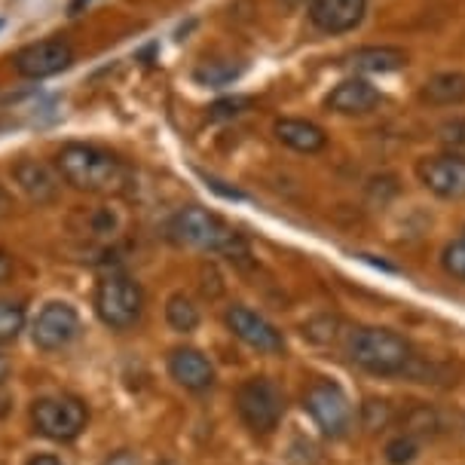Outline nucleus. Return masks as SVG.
<instances>
[{
  "mask_svg": "<svg viewBox=\"0 0 465 465\" xmlns=\"http://www.w3.org/2000/svg\"><path fill=\"white\" fill-rule=\"evenodd\" d=\"M346 355L359 368L377 377H398L411 368L413 349L411 343L389 328H359L346 340Z\"/></svg>",
  "mask_w": 465,
  "mask_h": 465,
  "instance_id": "3",
  "label": "nucleus"
},
{
  "mask_svg": "<svg viewBox=\"0 0 465 465\" xmlns=\"http://www.w3.org/2000/svg\"><path fill=\"white\" fill-rule=\"evenodd\" d=\"M13 270H15L13 254H10V252H4V248H0V285H4V282L13 276Z\"/></svg>",
  "mask_w": 465,
  "mask_h": 465,
  "instance_id": "30",
  "label": "nucleus"
},
{
  "mask_svg": "<svg viewBox=\"0 0 465 465\" xmlns=\"http://www.w3.org/2000/svg\"><path fill=\"white\" fill-rule=\"evenodd\" d=\"M223 322H227L232 337H239L245 346L257 349V352H263V355H282V352H285V337H282V331L272 325L270 319H263L261 312L248 310L245 303L227 306Z\"/></svg>",
  "mask_w": 465,
  "mask_h": 465,
  "instance_id": "9",
  "label": "nucleus"
},
{
  "mask_svg": "<svg viewBox=\"0 0 465 465\" xmlns=\"http://www.w3.org/2000/svg\"><path fill=\"white\" fill-rule=\"evenodd\" d=\"M165 322H169L172 331L178 334H190V331L199 328V306L193 303V297H187L184 291L172 294L165 301Z\"/></svg>",
  "mask_w": 465,
  "mask_h": 465,
  "instance_id": "20",
  "label": "nucleus"
},
{
  "mask_svg": "<svg viewBox=\"0 0 465 465\" xmlns=\"http://www.w3.org/2000/svg\"><path fill=\"white\" fill-rule=\"evenodd\" d=\"M25 465H62V460L53 456V453H37V456H31V460L25 462Z\"/></svg>",
  "mask_w": 465,
  "mask_h": 465,
  "instance_id": "31",
  "label": "nucleus"
},
{
  "mask_svg": "<svg viewBox=\"0 0 465 465\" xmlns=\"http://www.w3.org/2000/svg\"><path fill=\"white\" fill-rule=\"evenodd\" d=\"M349 64L361 74H392L407 64V53L398 46H361L349 55Z\"/></svg>",
  "mask_w": 465,
  "mask_h": 465,
  "instance_id": "18",
  "label": "nucleus"
},
{
  "mask_svg": "<svg viewBox=\"0 0 465 465\" xmlns=\"http://www.w3.org/2000/svg\"><path fill=\"white\" fill-rule=\"evenodd\" d=\"M10 371H13L10 359H6V355H0V383H4V380H10Z\"/></svg>",
  "mask_w": 465,
  "mask_h": 465,
  "instance_id": "33",
  "label": "nucleus"
},
{
  "mask_svg": "<svg viewBox=\"0 0 465 465\" xmlns=\"http://www.w3.org/2000/svg\"><path fill=\"white\" fill-rule=\"evenodd\" d=\"M156 465H178V462H174V460H160Z\"/></svg>",
  "mask_w": 465,
  "mask_h": 465,
  "instance_id": "34",
  "label": "nucleus"
},
{
  "mask_svg": "<svg viewBox=\"0 0 465 465\" xmlns=\"http://www.w3.org/2000/svg\"><path fill=\"white\" fill-rule=\"evenodd\" d=\"M0 28H4V19H0Z\"/></svg>",
  "mask_w": 465,
  "mask_h": 465,
  "instance_id": "35",
  "label": "nucleus"
},
{
  "mask_svg": "<svg viewBox=\"0 0 465 465\" xmlns=\"http://www.w3.org/2000/svg\"><path fill=\"white\" fill-rule=\"evenodd\" d=\"M272 132H276V138L282 141V144L291 147V151H297V153H319V151H325V147H328L325 129H322L319 123H312V120L282 116V120H276Z\"/></svg>",
  "mask_w": 465,
  "mask_h": 465,
  "instance_id": "15",
  "label": "nucleus"
},
{
  "mask_svg": "<svg viewBox=\"0 0 465 465\" xmlns=\"http://www.w3.org/2000/svg\"><path fill=\"white\" fill-rule=\"evenodd\" d=\"M417 453H420V444H417V438H411V435H398L386 444V460L392 465H411L417 460Z\"/></svg>",
  "mask_w": 465,
  "mask_h": 465,
  "instance_id": "25",
  "label": "nucleus"
},
{
  "mask_svg": "<svg viewBox=\"0 0 465 465\" xmlns=\"http://www.w3.org/2000/svg\"><path fill=\"white\" fill-rule=\"evenodd\" d=\"M31 422H35V429L44 438H49V441L68 444L83 435V429L89 422V411L80 398L46 395L31 404Z\"/></svg>",
  "mask_w": 465,
  "mask_h": 465,
  "instance_id": "5",
  "label": "nucleus"
},
{
  "mask_svg": "<svg viewBox=\"0 0 465 465\" xmlns=\"http://www.w3.org/2000/svg\"><path fill=\"white\" fill-rule=\"evenodd\" d=\"M169 232L178 242H184L190 248H199V252H212V254H223V257H248V245L245 239L239 236L230 223H223L218 214L203 209V205H187L172 218Z\"/></svg>",
  "mask_w": 465,
  "mask_h": 465,
  "instance_id": "2",
  "label": "nucleus"
},
{
  "mask_svg": "<svg viewBox=\"0 0 465 465\" xmlns=\"http://www.w3.org/2000/svg\"><path fill=\"white\" fill-rule=\"evenodd\" d=\"M303 404L310 411L312 422L325 431L328 438H343L352 429V404H349L346 392L331 380H315L306 389Z\"/></svg>",
  "mask_w": 465,
  "mask_h": 465,
  "instance_id": "7",
  "label": "nucleus"
},
{
  "mask_svg": "<svg viewBox=\"0 0 465 465\" xmlns=\"http://www.w3.org/2000/svg\"><path fill=\"white\" fill-rule=\"evenodd\" d=\"M441 138L450 147H465V120H453L441 126Z\"/></svg>",
  "mask_w": 465,
  "mask_h": 465,
  "instance_id": "28",
  "label": "nucleus"
},
{
  "mask_svg": "<svg viewBox=\"0 0 465 465\" xmlns=\"http://www.w3.org/2000/svg\"><path fill=\"white\" fill-rule=\"evenodd\" d=\"M380 104V89L371 86L368 80H343L331 89L328 95V107L337 114H346V116H355V114H368L373 107Z\"/></svg>",
  "mask_w": 465,
  "mask_h": 465,
  "instance_id": "16",
  "label": "nucleus"
},
{
  "mask_svg": "<svg viewBox=\"0 0 465 465\" xmlns=\"http://www.w3.org/2000/svg\"><path fill=\"white\" fill-rule=\"evenodd\" d=\"M401 429L411 438H431L444 429V420L431 404H413L401 413Z\"/></svg>",
  "mask_w": 465,
  "mask_h": 465,
  "instance_id": "19",
  "label": "nucleus"
},
{
  "mask_svg": "<svg viewBox=\"0 0 465 465\" xmlns=\"http://www.w3.org/2000/svg\"><path fill=\"white\" fill-rule=\"evenodd\" d=\"M462 239H465V227H462Z\"/></svg>",
  "mask_w": 465,
  "mask_h": 465,
  "instance_id": "36",
  "label": "nucleus"
},
{
  "mask_svg": "<svg viewBox=\"0 0 465 465\" xmlns=\"http://www.w3.org/2000/svg\"><path fill=\"white\" fill-rule=\"evenodd\" d=\"M102 465H138V456L132 450H116L114 456H107Z\"/></svg>",
  "mask_w": 465,
  "mask_h": 465,
  "instance_id": "29",
  "label": "nucleus"
},
{
  "mask_svg": "<svg viewBox=\"0 0 465 465\" xmlns=\"http://www.w3.org/2000/svg\"><path fill=\"white\" fill-rule=\"evenodd\" d=\"M340 328H343V322L337 315H319V319L303 325V337H310L312 343H334L340 337Z\"/></svg>",
  "mask_w": 465,
  "mask_h": 465,
  "instance_id": "23",
  "label": "nucleus"
},
{
  "mask_svg": "<svg viewBox=\"0 0 465 465\" xmlns=\"http://www.w3.org/2000/svg\"><path fill=\"white\" fill-rule=\"evenodd\" d=\"M172 380L187 392H209L214 386V364L193 346H178L169 352Z\"/></svg>",
  "mask_w": 465,
  "mask_h": 465,
  "instance_id": "13",
  "label": "nucleus"
},
{
  "mask_svg": "<svg viewBox=\"0 0 465 465\" xmlns=\"http://www.w3.org/2000/svg\"><path fill=\"white\" fill-rule=\"evenodd\" d=\"M361 429L364 431H383L392 426L395 420V407L386 401V398H364L361 411H359Z\"/></svg>",
  "mask_w": 465,
  "mask_h": 465,
  "instance_id": "21",
  "label": "nucleus"
},
{
  "mask_svg": "<svg viewBox=\"0 0 465 465\" xmlns=\"http://www.w3.org/2000/svg\"><path fill=\"white\" fill-rule=\"evenodd\" d=\"M420 98L431 107H456L465 102V74L462 71H441L422 83Z\"/></svg>",
  "mask_w": 465,
  "mask_h": 465,
  "instance_id": "17",
  "label": "nucleus"
},
{
  "mask_svg": "<svg viewBox=\"0 0 465 465\" xmlns=\"http://www.w3.org/2000/svg\"><path fill=\"white\" fill-rule=\"evenodd\" d=\"M95 312L111 331H129L144 312V291L126 272H111L95 288Z\"/></svg>",
  "mask_w": 465,
  "mask_h": 465,
  "instance_id": "4",
  "label": "nucleus"
},
{
  "mask_svg": "<svg viewBox=\"0 0 465 465\" xmlns=\"http://www.w3.org/2000/svg\"><path fill=\"white\" fill-rule=\"evenodd\" d=\"M80 337V312L71 303L53 301L37 312L35 325H31V340L44 352H62Z\"/></svg>",
  "mask_w": 465,
  "mask_h": 465,
  "instance_id": "8",
  "label": "nucleus"
},
{
  "mask_svg": "<svg viewBox=\"0 0 465 465\" xmlns=\"http://www.w3.org/2000/svg\"><path fill=\"white\" fill-rule=\"evenodd\" d=\"M420 184L438 199H465V156L460 153H435L420 160L417 165Z\"/></svg>",
  "mask_w": 465,
  "mask_h": 465,
  "instance_id": "11",
  "label": "nucleus"
},
{
  "mask_svg": "<svg viewBox=\"0 0 465 465\" xmlns=\"http://www.w3.org/2000/svg\"><path fill=\"white\" fill-rule=\"evenodd\" d=\"M55 172L64 184L95 196H116L132 184V169L120 156L83 141H71L55 153Z\"/></svg>",
  "mask_w": 465,
  "mask_h": 465,
  "instance_id": "1",
  "label": "nucleus"
},
{
  "mask_svg": "<svg viewBox=\"0 0 465 465\" xmlns=\"http://www.w3.org/2000/svg\"><path fill=\"white\" fill-rule=\"evenodd\" d=\"M71 62H74V46L64 37H46V40H37V44H28L13 58L15 71L28 80L55 77V74H62Z\"/></svg>",
  "mask_w": 465,
  "mask_h": 465,
  "instance_id": "10",
  "label": "nucleus"
},
{
  "mask_svg": "<svg viewBox=\"0 0 465 465\" xmlns=\"http://www.w3.org/2000/svg\"><path fill=\"white\" fill-rule=\"evenodd\" d=\"M13 181L19 184L22 193L37 205L53 203L58 196V174L49 169L46 163L31 160V156H25V160L13 165Z\"/></svg>",
  "mask_w": 465,
  "mask_h": 465,
  "instance_id": "14",
  "label": "nucleus"
},
{
  "mask_svg": "<svg viewBox=\"0 0 465 465\" xmlns=\"http://www.w3.org/2000/svg\"><path fill=\"white\" fill-rule=\"evenodd\" d=\"M248 104H252V102H248V98H242V95L223 98V102H214L212 104V116H214V120H223V116H239Z\"/></svg>",
  "mask_w": 465,
  "mask_h": 465,
  "instance_id": "27",
  "label": "nucleus"
},
{
  "mask_svg": "<svg viewBox=\"0 0 465 465\" xmlns=\"http://www.w3.org/2000/svg\"><path fill=\"white\" fill-rule=\"evenodd\" d=\"M310 22L325 35H346V31L359 28L364 13H368V0H310Z\"/></svg>",
  "mask_w": 465,
  "mask_h": 465,
  "instance_id": "12",
  "label": "nucleus"
},
{
  "mask_svg": "<svg viewBox=\"0 0 465 465\" xmlns=\"http://www.w3.org/2000/svg\"><path fill=\"white\" fill-rule=\"evenodd\" d=\"M236 411L254 435H270L282 422V392L267 377H252L236 389Z\"/></svg>",
  "mask_w": 465,
  "mask_h": 465,
  "instance_id": "6",
  "label": "nucleus"
},
{
  "mask_svg": "<svg viewBox=\"0 0 465 465\" xmlns=\"http://www.w3.org/2000/svg\"><path fill=\"white\" fill-rule=\"evenodd\" d=\"M25 331V306L19 301H0V346L13 343Z\"/></svg>",
  "mask_w": 465,
  "mask_h": 465,
  "instance_id": "22",
  "label": "nucleus"
},
{
  "mask_svg": "<svg viewBox=\"0 0 465 465\" xmlns=\"http://www.w3.org/2000/svg\"><path fill=\"white\" fill-rule=\"evenodd\" d=\"M93 4H95V0H71V4H68V13H71V15H77V13L86 10V6H93Z\"/></svg>",
  "mask_w": 465,
  "mask_h": 465,
  "instance_id": "32",
  "label": "nucleus"
},
{
  "mask_svg": "<svg viewBox=\"0 0 465 465\" xmlns=\"http://www.w3.org/2000/svg\"><path fill=\"white\" fill-rule=\"evenodd\" d=\"M441 267L450 279L462 282L465 285V239L460 242H447L444 252H441Z\"/></svg>",
  "mask_w": 465,
  "mask_h": 465,
  "instance_id": "24",
  "label": "nucleus"
},
{
  "mask_svg": "<svg viewBox=\"0 0 465 465\" xmlns=\"http://www.w3.org/2000/svg\"><path fill=\"white\" fill-rule=\"evenodd\" d=\"M239 68L236 64H221V62H205L203 68L196 71V80L205 83V86H223V83L236 80Z\"/></svg>",
  "mask_w": 465,
  "mask_h": 465,
  "instance_id": "26",
  "label": "nucleus"
}]
</instances>
